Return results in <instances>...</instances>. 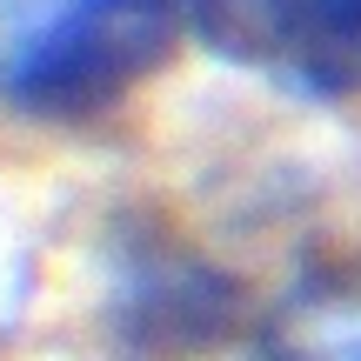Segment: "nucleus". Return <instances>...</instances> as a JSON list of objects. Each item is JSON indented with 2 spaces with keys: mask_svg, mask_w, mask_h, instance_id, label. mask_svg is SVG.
Instances as JSON below:
<instances>
[{
  "mask_svg": "<svg viewBox=\"0 0 361 361\" xmlns=\"http://www.w3.org/2000/svg\"><path fill=\"white\" fill-rule=\"evenodd\" d=\"M180 0H67L7 61V101L40 121H94L174 54Z\"/></svg>",
  "mask_w": 361,
  "mask_h": 361,
  "instance_id": "nucleus-1",
  "label": "nucleus"
},
{
  "mask_svg": "<svg viewBox=\"0 0 361 361\" xmlns=\"http://www.w3.org/2000/svg\"><path fill=\"white\" fill-rule=\"evenodd\" d=\"M288 80L314 101L361 94V0H308V20L288 54Z\"/></svg>",
  "mask_w": 361,
  "mask_h": 361,
  "instance_id": "nucleus-3",
  "label": "nucleus"
},
{
  "mask_svg": "<svg viewBox=\"0 0 361 361\" xmlns=\"http://www.w3.org/2000/svg\"><path fill=\"white\" fill-rule=\"evenodd\" d=\"M0 7H34V0H0ZM54 7H67V0H40V20H47ZM40 20H34V27H40Z\"/></svg>",
  "mask_w": 361,
  "mask_h": 361,
  "instance_id": "nucleus-4",
  "label": "nucleus"
},
{
  "mask_svg": "<svg viewBox=\"0 0 361 361\" xmlns=\"http://www.w3.org/2000/svg\"><path fill=\"white\" fill-rule=\"evenodd\" d=\"M180 20L228 67H281L308 20V0H180Z\"/></svg>",
  "mask_w": 361,
  "mask_h": 361,
  "instance_id": "nucleus-2",
  "label": "nucleus"
}]
</instances>
